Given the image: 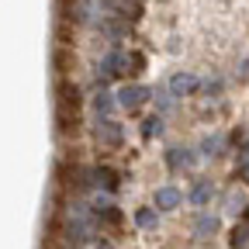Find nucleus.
Masks as SVG:
<instances>
[{"label":"nucleus","mask_w":249,"mask_h":249,"mask_svg":"<svg viewBox=\"0 0 249 249\" xmlns=\"http://www.w3.org/2000/svg\"><path fill=\"white\" fill-rule=\"evenodd\" d=\"M191 163H194L191 149H170V166H173V170H187Z\"/></svg>","instance_id":"obj_8"},{"label":"nucleus","mask_w":249,"mask_h":249,"mask_svg":"<svg viewBox=\"0 0 249 249\" xmlns=\"http://www.w3.org/2000/svg\"><path fill=\"white\" fill-rule=\"evenodd\" d=\"M211 194H214V187H211L208 180H201L194 191H191V201H194V204H208V201H211Z\"/></svg>","instance_id":"obj_9"},{"label":"nucleus","mask_w":249,"mask_h":249,"mask_svg":"<svg viewBox=\"0 0 249 249\" xmlns=\"http://www.w3.org/2000/svg\"><path fill=\"white\" fill-rule=\"evenodd\" d=\"M90 183L101 187V191H107V194H114L118 183H121V177H118V170H111V166H93V170H90Z\"/></svg>","instance_id":"obj_3"},{"label":"nucleus","mask_w":249,"mask_h":249,"mask_svg":"<svg viewBox=\"0 0 249 249\" xmlns=\"http://www.w3.org/2000/svg\"><path fill=\"white\" fill-rule=\"evenodd\" d=\"M142 135H145V139L163 135V118H149V121H145V128H142Z\"/></svg>","instance_id":"obj_13"},{"label":"nucleus","mask_w":249,"mask_h":249,"mask_svg":"<svg viewBox=\"0 0 249 249\" xmlns=\"http://www.w3.org/2000/svg\"><path fill=\"white\" fill-rule=\"evenodd\" d=\"M90 214H93V222H107V225L121 222V211L114 204H97V208H90Z\"/></svg>","instance_id":"obj_7"},{"label":"nucleus","mask_w":249,"mask_h":249,"mask_svg":"<svg viewBox=\"0 0 249 249\" xmlns=\"http://www.w3.org/2000/svg\"><path fill=\"white\" fill-rule=\"evenodd\" d=\"M135 222H139L142 229H152V225H156V211H149V208H142V211L135 214Z\"/></svg>","instance_id":"obj_14"},{"label":"nucleus","mask_w":249,"mask_h":249,"mask_svg":"<svg viewBox=\"0 0 249 249\" xmlns=\"http://www.w3.org/2000/svg\"><path fill=\"white\" fill-rule=\"evenodd\" d=\"M124 73V52H107V59L101 62V70H97V83H107V80H114V76H121Z\"/></svg>","instance_id":"obj_2"},{"label":"nucleus","mask_w":249,"mask_h":249,"mask_svg":"<svg viewBox=\"0 0 249 249\" xmlns=\"http://www.w3.org/2000/svg\"><path fill=\"white\" fill-rule=\"evenodd\" d=\"M232 246H235V249H249V222L235 229V235H232Z\"/></svg>","instance_id":"obj_11"},{"label":"nucleus","mask_w":249,"mask_h":249,"mask_svg":"<svg viewBox=\"0 0 249 249\" xmlns=\"http://www.w3.org/2000/svg\"><path fill=\"white\" fill-rule=\"evenodd\" d=\"M214 229H218V218H214V214H201V218H197V225H194V232H197L201 239L211 235Z\"/></svg>","instance_id":"obj_10"},{"label":"nucleus","mask_w":249,"mask_h":249,"mask_svg":"<svg viewBox=\"0 0 249 249\" xmlns=\"http://www.w3.org/2000/svg\"><path fill=\"white\" fill-rule=\"evenodd\" d=\"M180 204H183V194L177 191V187H160V191H156V208L160 211H173Z\"/></svg>","instance_id":"obj_6"},{"label":"nucleus","mask_w":249,"mask_h":249,"mask_svg":"<svg viewBox=\"0 0 249 249\" xmlns=\"http://www.w3.org/2000/svg\"><path fill=\"white\" fill-rule=\"evenodd\" d=\"M197 90H201V80L191 73H177L170 80V97H183V93H197Z\"/></svg>","instance_id":"obj_4"},{"label":"nucleus","mask_w":249,"mask_h":249,"mask_svg":"<svg viewBox=\"0 0 249 249\" xmlns=\"http://www.w3.org/2000/svg\"><path fill=\"white\" fill-rule=\"evenodd\" d=\"M145 97H149V90L139 87V83H128V87L118 90V104H121L124 111H139V107L145 104Z\"/></svg>","instance_id":"obj_1"},{"label":"nucleus","mask_w":249,"mask_h":249,"mask_svg":"<svg viewBox=\"0 0 249 249\" xmlns=\"http://www.w3.org/2000/svg\"><path fill=\"white\" fill-rule=\"evenodd\" d=\"M93 107H97V114L111 118V111H114V101L107 97V93H97V101H93Z\"/></svg>","instance_id":"obj_12"},{"label":"nucleus","mask_w":249,"mask_h":249,"mask_svg":"<svg viewBox=\"0 0 249 249\" xmlns=\"http://www.w3.org/2000/svg\"><path fill=\"white\" fill-rule=\"evenodd\" d=\"M101 249H111V246H101Z\"/></svg>","instance_id":"obj_15"},{"label":"nucleus","mask_w":249,"mask_h":249,"mask_svg":"<svg viewBox=\"0 0 249 249\" xmlns=\"http://www.w3.org/2000/svg\"><path fill=\"white\" fill-rule=\"evenodd\" d=\"M97 139L104 142V145H121V124L114 121V118H101V124H97Z\"/></svg>","instance_id":"obj_5"}]
</instances>
